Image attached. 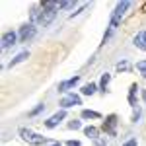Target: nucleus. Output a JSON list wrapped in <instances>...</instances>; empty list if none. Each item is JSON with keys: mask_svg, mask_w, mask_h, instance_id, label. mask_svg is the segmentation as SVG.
<instances>
[{"mask_svg": "<svg viewBox=\"0 0 146 146\" xmlns=\"http://www.w3.org/2000/svg\"><path fill=\"white\" fill-rule=\"evenodd\" d=\"M129 6H131V2H119L117 6H115V10H113L111 14V20H109V25H107V31H105V35H103V39H101V45H105L109 39H111V35L115 33V29H117V25L121 23V20H123L125 12L129 10Z\"/></svg>", "mask_w": 146, "mask_h": 146, "instance_id": "nucleus-1", "label": "nucleus"}, {"mask_svg": "<svg viewBox=\"0 0 146 146\" xmlns=\"http://www.w3.org/2000/svg\"><path fill=\"white\" fill-rule=\"evenodd\" d=\"M56 10H58V4H56V2H51V0L41 2V20H39V25L47 27L49 23L55 20Z\"/></svg>", "mask_w": 146, "mask_h": 146, "instance_id": "nucleus-2", "label": "nucleus"}, {"mask_svg": "<svg viewBox=\"0 0 146 146\" xmlns=\"http://www.w3.org/2000/svg\"><path fill=\"white\" fill-rule=\"evenodd\" d=\"M20 136H22V138L25 140V142H27V144H31V146L49 144V138H47V136L37 135V133H33L31 129H25V127H22V129H20Z\"/></svg>", "mask_w": 146, "mask_h": 146, "instance_id": "nucleus-3", "label": "nucleus"}, {"mask_svg": "<svg viewBox=\"0 0 146 146\" xmlns=\"http://www.w3.org/2000/svg\"><path fill=\"white\" fill-rule=\"evenodd\" d=\"M37 33V27H35L33 23H23L22 27H20V31H18V37H20V43H27V41H31Z\"/></svg>", "mask_w": 146, "mask_h": 146, "instance_id": "nucleus-4", "label": "nucleus"}, {"mask_svg": "<svg viewBox=\"0 0 146 146\" xmlns=\"http://www.w3.org/2000/svg\"><path fill=\"white\" fill-rule=\"evenodd\" d=\"M101 131L109 136H117V115H113V113L107 115L103 125H101Z\"/></svg>", "mask_w": 146, "mask_h": 146, "instance_id": "nucleus-5", "label": "nucleus"}, {"mask_svg": "<svg viewBox=\"0 0 146 146\" xmlns=\"http://www.w3.org/2000/svg\"><path fill=\"white\" fill-rule=\"evenodd\" d=\"M74 105H82V98L80 96H76V94H68V96H64L62 100H60V107L66 111L68 107H74Z\"/></svg>", "mask_w": 146, "mask_h": 146, "instance_id": "nucleus-6", "label": "nucleus"}, {"mask_svg": "<svg viewBox=\"0 0 146 146\" xmlns=\"http://www.w3.org/2000/svg\"><path fill=\"white\" fill-rule=\"evenodd\" d=\"M18 41H20V37H18L16 31H4V35H2V49H10Z\"/></svg>", "mask_w": 146, "mask_h": 146, "instance_id": "nucleus-7", "label": "nucleus"}, {"mask_svg": "<svg viewBox=\"0 0 146 146\" xmlns=\"http://www.w3.org/2000/svg\"><path fill=\"white\" fill-rule=\"evenodd\" d=\"M64 117H66V111H64V109H60V111H56L55 115H51V117L47 119L45 127H47V129H55V127H58V123H60Z\"/></svg>", "mask_w": 146, "mask_h": 146, "instance_id": "nucleus-8", "label": "nucleus"}, {"mask_svg": "<svg viewBox=\"0 0 146 146\" xmlns=\"http://www.w3.org/2000/svg\"><path fill=\"white\" fill-rule=\"evenodd\" d=\"M78 82H80V76L76 74V76H72V78H68V80H64V82H60L56 90H58V92H68L70 88H74Z\"/></svg>", "mask_w": 146, "mask_h": 146, "instance_id": "nucleus-9", "label": "nucleus"}, {"mask_svg": "<svg viewBox=\"0 0 146 146\" xmlns=\"http://www.w3.org/2000/svg\"><path fill=\"white\" fill-rule=\"evenodd\" d=\"M133 43H135L136 49H140V51H146V31H138V33L133 37Z\"/></svg>", "mask_w": 146, "mask_h": 146, "instance_id": "nucleus-10", "label": "nucleus"}, {"mask_svg": "<svg viewBox=\"0 0 146 146\" xmlns=\"http://www.w3.org/2000/svg\"><path fill=\"white\" fill-rule=\"evenodd\" d=\"M29 16H31V23H37L39 25V20H41V4H33L31 10H29Z\"/></svg>", "mask_w": 146, "mask_h": 146, "instance_id": "nucleus-11", "label": "nucleus"}, {"mask_svg": "<svg viewBox=\"0 0 146 146\" xmlns=\"http://www.w3.org/2000/svg\"><path fill=\"white\" fill-rule=\"evenodd\" d=\"M25 58H29V51H22V53H18V55L12 58L10 62H8V66H16V64H20V62H23Z\"/></svg>", "mask_w": 146, "mask_h": 146, "instance_id": "nucleus-12", "label": "nucleus"}, {"mask_svg": "<svg viewBox=\"0 0 146 146\" xmlns=\"http://www.w3.org/2000/svg\"><path fill=\"white\" fill-rule=\"evenodd\" d=\"M84 135L88 136V138H92V140H98V138H100V129L88 125V127H84Z\"/></svg>", "mask_w": 146, "mask_h": 146, "instance_id": "nucleus-13", "label": "nucleus"}, {"mask_svg": "<svg viewBox=\"0 0 146 146\" xmlns=\"http://www.w3.org/2000/svg\"><path fill=\"white\" fill-rule=\"evenodd\" d=\"M136 92H138V86L133 84L131 90H129V105H131L133 109H136Z\"/></svg>", "mask_w": 146, "mask_h": 146, "instance_id": "nucleus-14", "label": "nucleus"}, {"mask_svg": "<svg viewBox=\"0 0 146 146\" xmlns=\"http://www.w3.org/2000/svg\"><path fill=\"white\" fill-rule=\"evenodd\" d=\"M109 82H111V74H101V78H100V90L105 94V90H107V86H109Z\"/></svg>", "mask_w": 146, "mask_h": 146, "instance_id": "nucleus-15", "label": "nucleus"}, {"mask_svg": "<svg viewBox=\"0 0 146 146\" xmlns=\"http://www.w3.org/2000/svg\"><path fill=\"white\" fill-rule=\"evenodd\" d=\"M96 90H98V84H94V82L86 84V86H82V94H84V96H94Z\"/></svg>", "mask_w": 146, "mask_h": 146, "instance_id": "nucleus-16", "label": "nucleus"}, {"mask_svg": "<svg viewBox=\"0 0 146 146\" xmlns=\"http://www.w3.org/2000/svg\"><path fill=\"white\" fill-rule=\"evenodd\" d=\"M82 119H101V115L98 111H92V109H84L82 111Z\"/></svg>", "mask_w": 146, "mask_h": 146, "instance_id": "nucleus-17", "label": "nucleus"}, {"mask_svg": "<svg viewBox=\"0 0 146 146\" xmlns=\"http://www.w3.org/2000/svg\"><path fill=\"white\" fill-rule=\"evenodd\" d=\"M136 70H138V72H140V74L146 78V58H144V60H138V62H136Z\"/></svg>", "mask_w": 146, "mask_h": 146, "instance_id": "nucleus-18", "label": "nucleus"}, {"mask_svg": "<svg viewBox=\"0 0 146 146\" xmlns=\"http://www.w3.org/2000/svg\"><path fill=\"white\" fill-rule=\"evenodd\" d=\"M43 109H45V103H39L35 109H31V111H29V117H35V115H39V113L43 111Z\"/></svg>", "mask_w": 146, "mask_h": 146, "instance_id": "nucleus-19", "label": "nucleus"}, {"mask_svg": "<svg viewBox=\"0 0 146 146\" xmlns=\"http://www.w3.org/2000/svg\"><path fill=\"white\" fill-rule=\"evenodd\" d=\"M131 68V64L127 62V60H121V62H117V70L119 72H125V70H129Z\"/></svg>", "mask_w": 146, "mask_h": 146, "instance_id": "nucleus-20", "label": "nucleus"}, {"mask_svg": "<svg viewBox=\"0 0 146 146\" xmlns=\"http://www.w3.org/2000/svg\"><path fill=\"white\" fill-rule=\"evenodd\" d=\"M80 127H82V123H80V121H76V119L68 123V129H72V131H76V129H80Z\"/></svg>", "mask_w": 146, "mask_h": 146, "instance_id": "nucleus-21", "label": "nucleus"}, {"mask_svg": "<svg viewBox=\"0 0 146 146\" xmlns=\"http://www.w3.org/2000/svg\"><path fill=\"white\" fill-rule=\"evenodd\" d=\"M74 6V2H58V8L60 10H68V8H72Z\"/></svg>", "mask_w": 146, "mask_h": 146, "instance_id": "nucleus-22", "label": "nucleus"}, {"mask_svg": "<svg viewBox=\"0 0 146 146\" xmlns=\"http://www.w3.org/2000/svg\"><path fill=\"white\" fill-rule=\"evenodd\" d=\"M94 146H107V140H105V136H100L98 140H94Z\"/></svg>", "mask_w": 146, "mask_h": 146, "instance_id": "nucleus-23", "label": "nucleus"}, {"mask_svg": "<svg viewBox=\"0 0 146 146\" xmlns=\"http://www.w3.org/2000/svg\"><path fill=\"white\" fill-rule=\"evenodd\" d=\"M138 119H140V109L136 107V109H135V113H133V119H131V121H133V123H136Z\"/></svg>", "mask_w": 146, "mask_h": 146, "instance_id": "nucleus-24", "label": "nucleus"}, {"mask_svg": "<svg viewBox=\"0 0 146 146\" xmlns=\"http://www.w3.org/2000/svg\"><path fill=\"white\" fill-rule=\"evenodd\" d=\"M123 146H136V138H131V140H127Z\"/></svg>", "mask_w": 146, "mask_h": 146, "instance_id": "nucleus-25", "label": "nucleus"}, {"mask_svg": "<svg viewBox=\"0 0 146 146\" xmlns=\"http://www.w3.org/2000/svg\"><path fill=\"white\" fill-rule=\"evenodd\" d=\"M66 146H80V140H68Z\"/></svg>", "mask_w": 146, "mask_h": 146, "instance_id": "nucleus-26", "label": "nucleus"}, {"mask_svg": "<svg viewBox=\"0 0 146 146\" xmlns=\"http://www.w3.org/2000/svg\"><path fill=\"white\" fill-rule=\"evenodd\" d=\"M49 146H62V144H60V142H51Z\"/></svg>", "mask_w": 146, "mask_h": 146, "instance_id": "nucleus-27", "label": "nucleus"}, {"mask_svg": "<svg viewBox=\"0 0 146 146\" xmlns=\"http://www.w3.org/2000/svg\"><path fill=\"white\" fill-rule=\"evenodd\" d=\"M142 100L146 101V90H142Z\"/></svg>", "mask_w": 146, "mask_h": 146, "instance_id": "nucleus-28", "label": "nucleus"}]
</instances>
